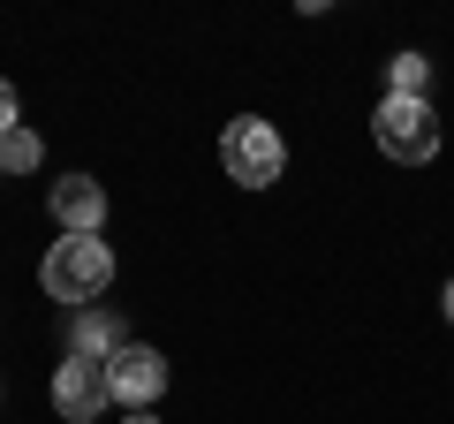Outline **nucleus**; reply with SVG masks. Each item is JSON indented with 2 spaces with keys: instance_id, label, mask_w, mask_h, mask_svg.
Instances as JSON below:
<instances>
[{
  "instance_id": "8",
  "label": "nucleus",
  "mask_w": 454,
  "mask_h": 424,
  "mask_svg": "<svg viewBox=\"0 0 454 424\" xmlns=\"http://www.w3.org/2000/svg\"><path fill=\"white\" fill-rule=\"evenodd\" d=\"M432 91V61L424 53H394L387 61V98H424Z\"/></svg>"
},
{
  "instance_id": "6",
  "label": "nucleus",
  "mask_w": 454,
  "mask_h": 424,
  "mask_svg": "<svg viewBox=\"0 0 454 424\" xmlns=\"http://www.w3.org/2000/svg\"><path fill=\"white\" fill-rule=\"evenodd\" d=\"M53 220H61V235H98V220H106V190H98L91 175H61L46 190Z\"/></svg>"
},
{
  "instance_id": "4",
  "label": "nucleus",
  "mask_w": 454,
  "mask_h": 424,
  "mask_svg": "<svg viewBox=\"0 0 454 424\" xmlns=\"http://www.w3.org/2000/svg\"><path fill=\"white\" fill-rule=\"evenodd\" d=\"M106 387H114V402L137 417V409H152L167 394V357H160V349H145V342H129L121 357H106Z\"/></svg>"
},
{
  "instance_id": "5",
  "label": "nucleus",
  "mask_w": 454,
  "mask_h": 424,
  "mask_svg": "<svg viewBox=\"0 0 454 424\" xmlns=\"http://www.w3.org/2000/svg\"><path fill=\"white\" fill-rule=\"evenodd\" d=\"M106 402H114V387H106V364L98 357H68L61 372H53V409H61L68 424H91Z\"/></svg>"
},
{
  "instance_id": "11",
  "label": "nucleus",
  "mask_w": 454,
  "mask_h": 424,
  "mask_svg": "<svg viewBox=\"0 0 454 424\" xmlns=\"http://www.w3.org/2000/svg\"><path fill=\"white\" fill-rule=\"evenodd\" d=\"M439 310H447V326H454V280H447V295H439Z\"/></svg>"
},
{
  "instance_id": "9",
  "label": "nucleus",
  "mask_w": 454,
  "mask_h": 424,
  "mask_svg": "<svg viewBox=\"0 0 454 424\" xmlns=\"http://www.w3.org/2000/svg\"><path fill=\"white\" fill-rule=\"evenodd\" d=\"M31 167H38V137L16 130L8 145H0V175H31Z\"/></svg>"
},
{
  "instance_id": "2",
  "label": "nucleus",
  "mask_w": 454,
  "mask_h": 424,
  "mask_svg": "<svg viewBox=\"0 0 454 424\" xmlns=\"http://www.w3.org/2000/svg\"><path fill=\"white\" fill-rule=\"evenodd\" d=\"M220 167H227V182H243V190H273L280 167H288V145H280L273 122L235 114V122L220 130Z\"/></svg>"
},
{
  "instance_id": "7",
  "label": "nucleus",
  "mask_w": 454,
  "mask_h": 424,
  "mask_svg": "<svg viewBox=\"0 0 454 424\" xmlns=\"http://www.w3.org/2000/svg\"><path fill=\"white\" fill-rule=\"evenodd\" d=\"M121 349H129V334H121V318H114V310H76V326H68V357H121Z\"/></svg>"
},
{
  "instance_id": "1",
  "label": "nucleus",
  "mask_w": 454,
  "mask_h": 424,
  "mask_svg": "<svg viewBox=\"0 0 454 424\" xmlns=\"http://www.w3.org/2000/svg\"><path fill=\"white\" fill-rule=\"evenodd\" d=\"M38 288H46L53 303H68V310H91L98 295L114 288V250L98 243V235H61V243L46 250V265H38Z\"/></svg>"
},
{
  "instance_id": "3",
  "label": "nucleus",
  "mask_w": 454,
  "mask_h": 424,
  "mask_svg": "<svg viewBox=\"0 0 454 424\" xmlns=\"http://www.w3.org/2000/svg\"><path fill=\"white\" fill-rule=\"evenodd\" d=\"M372 137H379V152L402 160V167L439 160V114H432V98H379Z\"/></svg>"
},
{
  "instance_id": "10",
  "label": "nucleus",
  "mask_w": 454,
  "mask_h": 424,
  "mask_svg": "<svg viewBox=\"0 0 454 424\" xmlns=\"http://www.w3.org/2000/svg\"><path fill=\"white\" fill-rule=\"evenodd\" d=\"M16 130H23V106H16V83L0 76V145H8Z\"/></svg>"
},
{
  "instance_id": "12",
  "label": "nucleus",
  "mask_w": 454,
  "mask_h": 424,
  "mask_svg": "<svg viewBox=\"0 0 454 424\" xmlns=\"http://www.w3.org/2000/svg\"><path fill=\"white\" fill-rule=\"evenodd\" d=\"M129 424H160V417H152V409H137V417H129Z\"/></svg>"
}]
</instances>
